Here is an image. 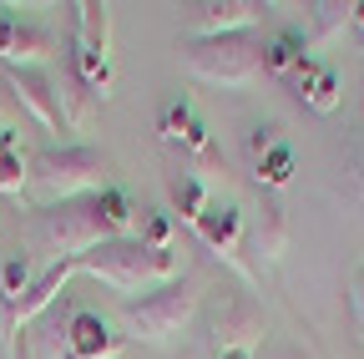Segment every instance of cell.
<instances>
[{"instance_id": "1", "label": "cell", "mask_w": 364, "mask_h": 359, "mask_svg": "<svg viewBox=\"0 0 364 359\" xmlns=\"http://www.w3.org/2000/svg\"><path fill=\"white\" fill-rule=\"evenodd\" d=\"M76 274L102 279L117 294H157V289H167V284L182 279V258L172 248H147L142 238L132 233V238H107L91 253H81L76 258Z\"/></svg>"}, {"instance_id": "2", "label": "cell", "mask_w": 364, "mask_h": 359, "mask_svg": "<svg viewBox=\"0 0 364 359\" xmlns=\"http://www.w3.org/2000/svg\"><path fill=\"white\" fill-rule=\"evenodd\" d=\"M107 238H117V228L107 218L102 193L76 198V203H56V208H36V218L26 223V243L51 263H76L81 253H91Z\"/></svg>"}, {"instance_id": "3", "label": "cell", "mask_w": 364, "mask_h": 359, "mask_svg": "<svg viewBox=\"0 0 364 359\" xmlns=\"http://www.w3.org/2000/svg\"><path fill=\"white\" fill-rule=\"evenodd\" d=\"M31 183L46 198L41 208H56V203H76V198H97L102 188H112V162L102 147H46L41 157H31Z\"/></svg>"}, {"instance_id": "4", "label": "cell", "mask_w": 364, "mask_h": 359, "mask_svg": "<svg viewBox=\"0 0 364 359\" xmlns=\"http://www.w3.org/2000/svg\"><path fill=\"white\" fill-rule=\"evenodd\" d=\"M182 71L208 86H253L263 81V41L253 36H218V41H188Z\"/></svg>"}, {"instance_id": "5", "label": "cell", "mask_w": 364, "mask_h": 359, "mask_svg": "<svg viewBox=\"0 0 364 359\" xmlns=\"http://www.w3.org/2000/svg\"><path fill=\"white\" fill-rule=\"evenodd\" d=\"M198 294H203V284H198L193 274H182L177 284H167V289H157V294L127 299L122 319H127V329H132L136 339H147V344H167L172 334L188 329V319L198 314Z\"/></svg>"}, {"instance_id": "6", "label": "cell", "mask_w": 364, "mask_h": 359, "mask_svg": "<svg viewBox=\"0 0 364 359\" xmlns=\"http://www.w3.org/2000/svg\"><path fill=\"white\" fill-rule=\"evenodd\" d=\"M71 71L91 97L112 92V11L107 6H71Z\"/></svg>"}, {"instance_id": "7", "label": "cell", "mask_w": 364, "mask_h": 359, "mask_svg": "<svg viewBox=\"0 0 364 359\" xmlns=\"http://www.w3.org/2000/svg\"><path fill=\"white\" fill-rule=\"evenodd\" d=\"M198 238H203V248L218 258V263H228L233 274L243 279V284H253V263L243 258V238H248V213L233 203V198H213L208 203V213L198 218V228H193Z\"/></svg>"}, {"instance_id": "8", "label": "cell", "mask_w": 364, "mask_h": 359, "mask_svg": "<svg viewBox=\"0 0 364 359\" xmlns=\"http://www.w3.org/2000/svg\"><path fill=\"white\" fill-rule=\"evenodd\" d=\"M243 152H248V172H253V183H258L263 193H284V188L294 183V172H299V152H294V142L284 137V127H279V122H258V127H248Z\"/></svg>"}, {"instance_id": "9", "label": "cell", "mask_w": 364, "mask_h": 359, "mask_svg": "<svg viewBox=\"0 0 364 359\" xmlns=\"http://www.w3.org/2000/svg\"><path fill=\"white\" fill-rule=\"evenodd\" d=\"M61 46L51 31H41L31 21H21L11 6H0V71H16V66H46Z\"/></svg>"}, {"instance_id": "10", "label": "cell", "mask_w": 364, "mask_h": 359, "mask_svg": "<svg viewBox=\"0 0 364 359\" xmlns=\"http://www.w3.org/2000/svg\"><path fill=\"white\" fill-rule=\"evenodd\" d=\"M157 132H162V142L167 147H182L188 157H198L203 167H218V147H213V132L203 122V112L188 102V97H172L157 117Z\"/></svg>"}, {"instance_id": "11", "label": "cell", "mask_w": 364, "mask_h": 359, "mask_svg": "<svg viewBox=\"0 0 364 359\" xmlns=\"http://www.w3.org/2000/svg\"><path fill=\"white\" fill-rule=\"evenodd\" d=\"M127 349V334L97 309H76L66 324V349L56 359H117Z\"/></svg>"}, {"instance_id": "12", "label": "cell", "mask_w": 364, "mask_h": 359, "mask_svg": "<svg viewBox=\"0 0 364 359\" xmlns=\"http://www.w3.org/2000/svg\"><path fill=\"white\" fill-rule=\"evenodd\" d=\"M6 81H11L16 107L26 117H36L46 132H61L66 127L61 122V102H56V71L51 66H16V71H6Z\"/></svg>"}, {"instance_id": "13", "label": "cell", "mask_w": 364, "mask_h": 359, "mask_svg": "<svg viewBox=\"0 0 364 359\" xmlns=\"http://www.w3.org/2000/svg\"><path fill=\"white\" fill-rule=\"evenodd\" d=\"M263 6L258 0H208V6H193L188 16V41H218V36H248L258 26Z\"/></svg>"}, {"instance_id": "14", "label": "cell", "mask_w": 364, "mask_h": 359, "mask_svg": "<svg viewBox=\"0 0 364 359\" xmlns=\"http://www.w3.org/2000/svg\"><path fill=\"white\" fill-rule=\"evenodd\" d=\"M263 309L253 304V294H233L223 299V309L213 314V339H218V354L223 349H263Z\"/></svg>"}, {"instance_id": "15", "label": "cell", "mask_w": 364, "mask_h": 359, "mask_svg": "<svg viewBox=\"0 0 364 359\" xmlns=\"http://www.w3.org/2000/svg\"><path fill=\"white\" fill-rule=\"evenodd\" d=\"M248 253H258L263 263H273V258H284V248H289V213H284V203L273 198V193H263V203L253 208V218H248Z\"/></svg>"}, {"instance_id": "16", "label": "cell", "mask_w": 364, "mask_h": 359, "mask_svg": "<svg viewBox=\"0 0 364 359\" xmlns=\"http://www.w3.org/2000/svg\"><path fill=\"white\" fill-rule=\"evenodd\" d=\"M71 279H76V263H46L41 274H36V284L26 289V299H21L16 309H6V329L16 334L21 324H31V319H36L41 309H51V304H56V294H61Z\"/></svg>"}, {"instance_id": "17", "label": "cell", "mask_w": 364, "mask_h": 359, "mask_svg": "<svg viewBox=\"0 0 364 359\" xmlns=\"http://www.w3.org/2000/svg\"><path fill=\"white\" fill-rule=\"evenodd\" d=\"M31 183V157L21 152V132L0 127V198H21Z\"/></svg>"}, {"instance_id": "18", "label": "cell", "mask_w": 364, "mask_h": 359, "mask_svg": "<svg viewBox=\"0 0 364 359\" xmlns=\"http://www.w3.org/2000/svg\"><path fill=\"white\" fill-rule=\"evenodd\" d=\"M309 56V41H304V31H279V36H268L263 41V76H273V81H284L299 61Z\"/></svg>"}, {"instance_id": "19", "label": "cell", "mask_w": 364, "mask_h": 359, "mask_svg": "<svg viewBox=\"0 0 364 359\" xmlns=\"http://www.w3.org/2000/svg\"><path fill=\"white\" fill-rule=\"evenodd\" d=\"M167 193H172V213L188 223V228H198V218L208 213V203H213V193H208V183L198 172H177L172 183H167Z\"/></svg>"}, {"instance_id": "20", "label": "cell", "mask_w": 364, "mask_h": 359, "mask_svg": "<svg viewBox=\"0 0 364 359\" xmlns=\"http://www.w3.org/2000/svg\"><path fill=\"white\" fill-rule=\"evenodd\" d=\"M349 16H354V6L318 0V6H309V31H304V41H309V46H324V41H334V36L349 26Z\"/></svg>"}, {"instance_id": "21", "label": "cell", "mask_w": 364, "mask_h": 359, "mask_svg": "<svg viewBox=\"0 0 364 359\" xmlns=\"http://www.w3.org/2000/svg\"><path fill=\"white\" fill-rule=\"evenodd\" d=\"M31 284H36L31 258H26V253H6V263H0V304L16 309V304L26 299V289H31Z\"/></svg>"}, {"instance_id": "22", "label": "cell", "mask_w": 364, "mask_h": 359, "mask_svg": "<svg viewBox=\"0 0 364 359\" xmlns=\"http://www.w3.org/2000/svg\"><path fill=\"white\" fill-rule=\"evenodd\" d=\"M339 102H344V76H339V66H318V81H314V92H309V102L304 107H314L318 117H329V112H339Z\"/></svg>"}, {"instance_id": "23", "label": "cell", "mask_w": 364, "mask_h": 359, "mask_svg": "<svg viewBox=\"0 0 364 359\" xmlns=\"http://www.w3.org/2000/svg\"><path fill=\"white\" fill-rule=\"evenodd\" d=\"M172 233H177L172 213H142L136 218V238H142L147 248H172Z\"/></svg>"}, {"instance_id": "24", "label": "cell", "mask_w": 364, "mask_h": 359, "mask_svg": "<svg viewBox=\"0 0 364 359\" xmlns=\"http://www.w3.org/2000/svg\"><path fill=\"white\" fill-rule=\"evenodd\" d=\"M318 66H324V61H318V56L309 51V56H304V61H299V66H294V71L284 76V81H289V92H294L299 102H309V92H314V81H318Z\"/></svg>"}, {"instance_id": "25", "label": "cell", "mask_w": 364, "mask_h": 359, "mask_svg": "<svg viewBox=\"0 0 364 359\" xmlns=\"http://www.w3.org/2000/svg\"><path fill=\"white\" fill-rule=\"evenodd\" d=\"M344 299H349V314H354V329L364 334V263L349 274V289H344Z\"/></svg>"}, {"instance_id": "26", "label": "cell", "mask_w": 364, "mask_h": 359, "mask_svg": "<svg viewBox=\"0 0 364 359\" xmlns=\"http://www.w3.org/2000/svg\"><path fill=\"white\" fill-rule=\"evenodd\" d=\"M258 359H314L304 344H294V339H279V344H268V349H258Z\"/></svg>"}, {"instance_id": "27", "label": "cell", "mask_w": 364, "mask_h": 359, "mask_svg": "<svg viewBox=\"0 0 364 359\" xmlns=\"http://www.w3.org/2000/svg\"><path fill=\"white\" fill-rule=\"evenodd\" d=\"M16 117H21V107H16V92H11L6 71H0V127H16Z\"/></svg>"}, {"instance_id": "28", "label": "cell", "mask_w": 364, "mask_h": 359, "mask_svg": "<svg viewBox=\"0 0 364 359\" xmlns=\"http://www.w3.org/2000/svg\"><path fill=\"white\" fill-rule=\"evenodd\" d=\"M349 31H354V46L364 51V0L354 6V16H349Z\"/></svg>"}, {"instance_id": "29", "label": "cell", "mask_w": 364, "mask_h": 359, "mask_svg": "<svg viewBox=\"0 0 364 359\" xmlns=\"http://www.w3.org/2000/svg\"><path fill=\"white\" fill-rule=\"evenodd\" d=\"M218 359H258V349H223Z\"/></svg>"}, {"instance_id": "30", "label": "cell", "mask_w": 364, "mask_h": 359, "mask_svg": "<svg viewBox=\"0 0 364 359\" xmlns=\"http://www.w3.org/2000/svg\"><path fill=\"white\" fill-rule=\"evenodd\" d=\"M359 177H364V147H359Z\"/></svg>"}]
</instances>
